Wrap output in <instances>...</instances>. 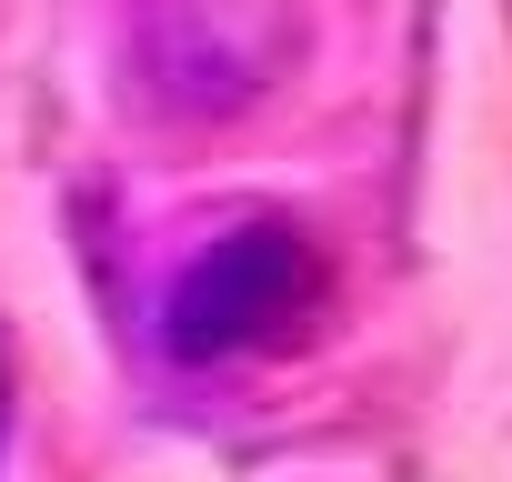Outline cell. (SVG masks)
Returning <instances> with one entry per match:
<instances>
[{
	"mask_svg": "<svg viewBox=\"0 0 512 482\" xmlns=\"http://www.w3.org/2000/svg\"><path fill=\"white\" fill-rule=\"evenodd\" d=\"M312 241L292 221H251L231 241H211V252L171 282L161 302V342L181 362H231V352H262L272 332H292L312 312Z\"/></svg>",
	"mask_w": 512,
	"mask_h": 482,
	"instance_id": "obj_1",
	"label": "cell"
},
{
	"mask_svg": "<svg viewBox=\"0 0 512 482\" xmlns=\"http://www.w3.org/2000/svg\"><path fill=\"white\" fill-rule=\"evenodd\" d=\"M0 432H11V382H0Z\"/></svg>",
	"mask_w": 512,
	"mask_h": 482,
	"instance_id": "obj_2",
	"label": "cell"
}]
</instances>
